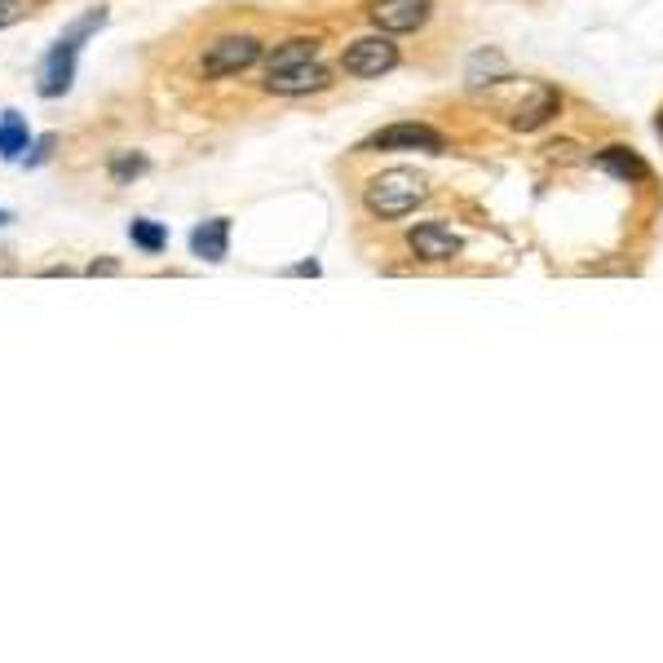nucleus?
Returning a JSON list of instances; mask_svg holds the SVG:
<instances>
[{"instance_id":"nucleus-2","label":"nucleus","mask_w":663,"mask_h":663,"mask_svg":"<svg viewBox=\"0 0 663 663\" xmlns=\"http://www.w3.org/2000/svg\"><path fill=\"white\" fill-rule=\"evenodd\" d=\"M98 27H107V9H89L85 18H76V22L53 40V49L44 53V67H40V85H36L44 98H58V93L71 89V80H76V58H80L85 40H89Z\"/></svg>"},{"instance_id":"nucleus-1","label":"nucleus","mask_w":663,"mask_h":663,"mask_svg":"<svg viewBox=\"0 0 663 663\" xmlns=\"http://www.w3.org/2000/svg\"><path fill=\"white\" fill-rule=\"evenodd\" d=\"M429 199V181L416 168H385L363 186V204L380 221H398Z\"/></svg>"},{"instance_id":"nucleus-20","label":"nucleus","mask_w":663,"mask_h":663,"mask_svg":"<svg viewBox=\"0 0 663 663\" xmlns=\"http://www.w3.org/2000/svg\"><path fill=\"white\" fill-rule=\"evenodd\" d=\"M660 138H663V116H660Z\"/></svg>"},{"instance_id":"nucleus-7","label":"nucleus","mask_w":663,"mask_h":663,"mask_svg":"<svg viewBox=\"0 0 663 663\" xmlns=\"http://www.w3.org/2000/svg\"><path fill=\"white\" fill-rule=\"evenodd\" d=\"M407 248H412V257H420V261H456L461 257V235L452 230V226H443V221H420V226H412L407 230Z\"/></svg>"},{"instance_id":"nucleus-8","label":"nucleus","mask_w":663,"mask_h":663,"mask_svg":"<svg viewBox=\"0 0 663 663\" xmlns=\"http://www.w3.org/2000/svg\"><path fill=\"white\" fill-rule=\"evenodd\" d=\"M429 9H434V0H372V4H367V18H372L380 31L403 36V31L425 27V22H429Z\"/></svg>"},{"instance_id":"nucleus-9","label":"nucleus","mask_w":663,"mask_h":663,"mask_svg":"<svg viewBox=\"0 0 663 663\" xmlns=\"http://www.w3.org/2000/svg\"><path fill=\"white\" fill-rule=\"evenodd\" d=\"M557 111H562V93H557L553 85H531L526 102H517V107H513L508 125H513L517 133H535V129H544Z\"/></svg>"},{"instance_id":"nucleus-3","label":"nucleus","mask_w":663,"mask_h":663,"mask_svg":"<svg viewBox=\"0 0 663 663\" xmlns=\"http://www.w3.org/2000/svg\"><path fill=\"white\" fill-rule=\"evenodd\" d=\"M261 58V40L257 36H221L204 49L199 58V71L208 80H221V76H235V71H248L253 62Z\"/></svg>"},{"instance_id":"nucleus-17","label":"nucleus","mask_w":663,"mask_h":663,"mask_svg":"<svg viewBox=\"0 0 663 663\" xmlns=\"http://www.w3.org/2000/svg\"><path fill=\"white\" fill-rule=\"evenodd\" d=\"M116 270H120L116 261H93V266H89V275H116Z\"/></svg>"},{"instance_id":"nucleus-12","label":"nucleus","mask_w":663,"mask_h":663,"mask_svg":"<svg viewBox=\"0 0 663 663\" xmlns=\"http://www.w3.org/2000/svg\"><path fill=\"white\" fill-rule=\"evenodd\" d=\"M27 142H31L27 120L18 111H4V120H0V160H18L27 151Z\"/></svg>"},{"instance_id":"nucleus-16","label":"nucleus","mask_w":663,"mask_h":663,"mask_svg":"<svg viewBox=\"0 0 663 663\" xmlns=\"http://www.w3.org/2000/svg\"><path fill=\"white\" fill-rule=\"evenodd\" d=\"M53 147H58V138L49 133V138H40L36 147H31V156H27V168H36V165H44L49 156H53Z\"/></svg>"},{"instance_id":"nucleus-13","label":"nucleus","mask_w":663,"mask_h":663,"mask_svg":"<svg viewBox=\"0 0 663 663\" xmlns=\"http://www.w3.org/2000/svg\"><path fill=\"white\" fill-rule=\"evenodd\" d=\"M310 58H319V40L315 36H297V40H288V44H279L270 53V67H293V62H310Z\"/></svg>"},{"instance_id":"nucleus-5","label":"nucleus","mask_w":663,"mask_h":663,"mask_svg":"<svg viewBox=\"0 0 663 663\" xmlns=\"http://www.w3.org/2000/svg\"><path fill=\"white\" fill-rule=\"evenodd\" d=\"M324 89H332V71L319 58L266 71V93H279V98H306V93H324Z\"/></svg>"},{"instance_id":"nucleus-10","label":"nucleus","mask_w":663,"mask_h":663,"mask_svg":"<svg viewBox=\"0 0 663 663\" xmlns=\"http://www.w3.org/2000/svg\"><path fill=\"white\" fill-rule=\"evenodd\" d=\"M226 248H230V221H226V217H212V221H204V226L190 230V253H195V257L221 261Z\"/></svg>"},{"instance_id":"nucleus-6","label":"nucleus","mask_w":663,"mask_h":663,"mask_svg":"<svg viewBox=\"0 0 663 663\" xmlns=\"http://www.w3.org/2000/svg\"><path fill=\"white\" fill-rule=\"evenodd\" d=\"M358 151H429V156H438V151H447V138L434 129V125H389V129H380V133H372Z\"/></svg>"},{"instance_id":"nucleus-4","label":"nucleus","mask_w":663,"mask_h":663,"mask_svg":"<svg viewBox=\"0 0 663 663\" xmlns=\"http://www.w3.org/2000/svg\"><path fill=\"white\" fill-rule=\"evenodd\" d=\"M398 67V44L389 36H363L340 53V71L354 80H376Z\"/></svg>"},{"instance_id":"nucleus-19","label":"nucleus","mask_w":663,"mask_h":663,"mask_svg":"<svg viewBox=\"0 0 663 663\" xmlns=\"http://www.w3.org/2000/svg\"><path fill=\"white\" fill-rule=\"evenodd\" d=\"M9 221H13V217H9V212H4V208H0V226H9Z\"/></svg>"},{"instance_id":"nucleus-14","label":"nucleus","mask_w":663,"mask_h":663,"mask_svg":"<svg viewBox=\"0 0 663 663\" xmlns=\"http://www.w3.org/2000/svg\"><path fill=\"white\" fill-rule=\"evenodd\" d=\"M129 239L142 248V253H160L168 244V230L160 221H147V217H138V221H129Z\"/></svg>"},{"instance_id":"nucleus-18","label":"nucleus","mask_w":663,"mask_h":663,"mask_svg":"<svg viewBox=\"0 0 663 663\" xmlns=\"http://www.w3.org/2000/svg\"><path fill=\"white\" fill-rule=\"evenodd\" d=\"M293 275H319V261H301Z\"/></svg>"},{"instance_id":"nucleus-15","label":"nucleus","mask_w":663,"mask_h":663,"mask_svg":"<svg viewBox=\"0 0 663 663\" xmlns=\"http://www.w3.org/2000/svg\"><path fill=\"white\" fill-rule=\"evenodd\" d=\"M138 172H147V160H142V156H133V151L111 156V177H116V181H129V177H138Z\"/></svg>"},{"instance_id":"nucleus-11","label":"nucleus","mask_w":663,"mask_h":663,"mask_svg":"<svg viewBox=\"0 0 663 663\" xmlns=\"http://www.w3.org/2000/svg\"><path fill=\"white\" fill-rule=\"evenodd\" d=\"M593 165L602 168V172H611V177H620V181H646L651 177L646 160L633 147H606V151H597Z\"/></svg>"}]
</instances>
